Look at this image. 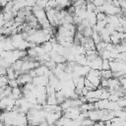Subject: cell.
Segmentation results:
<instances>
[{"label": "cell", "mask_w": 126, "mask_h": 126, "mask_svg": "<svg viewBox=\"0 0 126 126\" xmlns=\"http://www.w3.org/2000/svg\"><path fill=\"white\" fill-rule=\"evenodd\" d=\"M88 93H89V91L86 89V88H84L83 90H82V95H84V96H86L87 94H88Z\"/></svg>", "instance_id": "11"}, {"label": "cell", "mask_w": 126, "mask_h": 126, "mask_svg": "<svg viewBox=\"0 0 126 126\" xmlns=\"http://www.w3.org/2000/svg\"><path fill=\"white\" fill-rule=\"evenodd\" d=\"M101 70H103V71L110 70V64H109V61H108V60H102Z\"/></svg>", "instance_id": "5"}, {"label": "cell", "mask_w": 126, "mask_h": 126, "mask_svg": "<svg viewBox=\"0 0 126 126\" xmlns=\"http://www.w3.org/2000/svg\"><path fill=\"white\" fill-rule=\"evenodd\" d=\"M8 80H15L16 79V76H15V70L12 68V67H9L7 68V74H6Z\"/></svg>", "instance_id": "3"}, {"label": "cell", "mask_w": 126, "mask_h": 126, "mask_svg": "<svg viewBox=\"0 0 126 126\" xmlns=\"http://www.w3.org/2000/svg\"><path fill=\"white\" fill-rule=\"evenodd\" d=\"M74 93H75L77 95H79V97L82 95V90H80V89H77V88H75V90H74Z\"/></svg>", "instance_id": "10"}, {"label": "cell", "mask_w": 126, "mask_h": 126, "mask_svg": "<svg viewBox=\"0 0 126 126\" xmlns=\"http://www.w3.org/2000/svg\"><path fill=\"white\" fill-rule=\"evenodd\" d=\"M41 45H42V48H43V50H44L45 53H49V52H51L52 49H53V48H52V44H51L50 41H46V42L42 43Z\"/></svg>", "instance_id": "4"}, {"label": "cell", "mask_w": 126, "mask_h": 126, "mask_svg": "<svg viewBox=\"0 0 126 126\" xmlns=\"http://www.w3.org/2000/svg\"><path fill=\"white\" fill-rule=\"evenodd\" d=\"M48 126H56L55 124H48Z\"/></svg>", "instance_id": "12"}, {"label": "cell", "mask_w": 126, "mask_h": 126, "mask_svg": "<svg viewBox=\"0 0 126 126\" xmlns=\"http://www.w3.org/2000/svg\"><path fill=\"white\" fill-rule=\"evenodd\" d=\"M94 124V122L93 120H91L90 118H86V119H84V120L82 121V123H81L82 126H93Z\"/></svg>", "instance_id": "6"}, {"label": "cell", "mask_w": 126, "mask_h": 126, "mask_svg": "<svg viewBox=\"0 0 126 126\" xmlns=\"http://www.w3.org/2000/svg\"><path fill=\"white\" fill-rule=\"evenodd\" d=\"M7 74V69L4 67H0V76H6Z\"/></svg>", "instance_id": "9"}, {"label": "cell", "mask_w": 126, "mask_h": 126, "mask_svg": "<svg viewBox=\"0 0 126 126\" xmlns=\"http://www.w3.org/2000/svg\"><path fill=\"white\" fill-rule=\"evenodd\" d=\"M3 126H12V125H6V124H4Z\"/></svg>", "instance_id": "13"}, {"label": "cell", "mask_w": 126, "mask_h": 126, "mask_svg": "<svg viewBox=\"0 0 126 126\" xmlns=\"http://www.w3.org/2000/svg\"><path fill=\"white\" fill-rule=\"evenodd\" d=\"M106 18V14L105 13H97L96 14V20L97 21H103Z\"/></svg>", "instance_id": "8"}, {"label": "cell", "mask_w": 126, "mask_h": 126, "mask_svg": "<svg viewBox=\"0 0 126 126\" xmlns=\"http://www.w3.org/2000/svg\"><path fill=\"white\" fill-rule=\"evenodd\" d=\"M57 126H63V125H57Z\"/></svg>", "instance_id": "14"}, {"label": "cell", "mask_w": 126, "mask_h": 126, "mask_svg": "<svg viewBox=\"0 0 126 126\" xmlns=\"http://www.w3.org/2000/svg\"><path fill=\"white\" fill-rule=\"evenodd\" d=\"M46 104L47 105H58L55 94H53V95H47V97H46Z\"/></svg>", "instance_id": "1"}, {"label": "cell", "mask_w": 126, "mask_h": 126, "mask_svg": "<svg viewBox=\"0 0 126 126\" xmlns=\"http://www.w3.org/2000/svg\"><path fill=\"white\" fill-rule=\"evenodd\" d=\"M8 86H9L10 88H12V89L19 88V83H18L17 79H15V80H10V81L8 82Z\"/></svg>", "instance_id": "7"}, {"label": "cell", "mask_w": 126, "mask_h": 126, "mask_svg": "<svg viewBox=\"0 0 126 126\" xmlns=\"http://www.w3.org/2000/svg\"><path fill=\"white\" fill-rule=\"evenodd\" d=\"M100 75H101V79H106V80H109L112 78V71L111 70H107V71H103L101 70L100 71Z\"/></svg>", "instance_id": "2"}]
</instances>
